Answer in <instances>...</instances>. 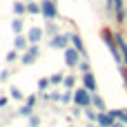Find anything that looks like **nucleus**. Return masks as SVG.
Here are the masks:
<instances>
[{
  "label": "nucleus",
  "instance_id": "f257e3e1",
  "mask_svg": "<svg viewBox=\"0 0 127 127\" xmlns=\"http://www.w3.org/2000/svg\"><path fill=\"white\" fill-rule=\"evenodd\" d=\"M100 38H103V42L107 45V49H109L112 58L116 60V65H123V56H121V51H118V45H116V38H114V31L105 27V29H100Z\"/></svg>",
  "mask_w": 127,
  "mask_h": 127
},
{
  "label": "nucleus",
  "instance_id": "f03ea898",
  "mask_svg": "<svg viewBox=\"0 0 127 127\" xmlns=\"http://www.w3.org/2000/svg\"><path fill=\"white\" fill-rule=\"evenodd\" d=\"M74 105H76V107H83V109L89 107V105H92V92L85 89L83 85L76 87V89H74Z\"/></svg>",
  "mask_w": 127,
  "mask_h": 127
},
{
  "label": "nucleus",
  "instance_id": "7ed1b4c3",
  "mask_svg": "<svg viewBox=\"0 0 127 127\" xmlns=\"http://www.w3.org/2000/svg\"><path fill=\"white\" fill-rule=\"evenodd\" d=\"M63 54H65V65H67L69 69H78V65H80V60H83V56L78 54V49L69 45V47L63 49Z\"/></svg>",
  "mask_w": 127,
  "mask_h": 127
},
{
  "label": "nucleus",
  "instance_id": "20e7f679",
  "mask_svg": "<svg viewBox=\"0 0 127 127\" xmlns=\"http://www.w3.org/2000/svg\"><path fill=\"white\" fill-rule=\"evenodd\" d=\"M40 16L45 20H56L58 18V4H56V0H40Z\"/></svg>",
  "mask_w": 127,
  "mask_h": 127
},
{
  "label": "nucleus",
  "instance_id": "39448f33",
  "mask_svg": "<svg viewBox=\"0 0 127 127\" xmlns=\"http://www.w3.org/2000/svg\"><path fill=\"white\" fill-rule=\"evenodd\" d=\"M71 45V33H67V31H60V33H56L54 38H49V49H65V47H69Z\"/></svg>",
  "mask_w": 127,
  "mask_h": 127
},
{
  "label": "nucleus",
  "instance_id": "423d86ee",
  "mask_svg": "<svg viewBox=\"0 0 127 127\" xmlns=\"http://www.w3.org/2000/svg\"><path fill=\"white\" fill-rule=\"evenodd\" d=\"M40 51H42V49H40L38 45H29V47L22 51V56H20V63H22L25 67H27V65H33V63L40 58Z\"/></svg>",
  "mask_w": 127,
  "mask_h": 127
},
{
  "label": "nucleus",
  "instance_id": "0eeeda50",
  "mask_svg": "<svg viewBox=\"0 0 127 127\" xmlns=\"http://www.w3.org/2000/svg\"><path fill=\"white\" fill-rule=\"evenodd\" d=\"M114 20L118 25H123L127 20V4L125 0H114Z\"/></svg>",
  "mask_w": 127,
  "mask_h": 127
},
{
  "label": "nucleus",
  "instance_id": "6e6552de",
  "mask_svg": "<svg viewBox=\"0 0 127 127\" xmlns=\"http://www.w3.org/2000/svg\"><path fill=\"white\" fill-rule=\"evenodd\" d=\"M42 38H45V29H42V27H29V31H27L29 45H40Z\"/></svg>",
  "mask_w": 127,
  "mask_h": 127
},
{
  "label": "nucleus",
  "instance_id": "1a4fd4ad",
  "mask_svg": "<svg viewBox=\"0 0 127 127\" xmlns=\"http://www.w3.org/2000/svg\"><path fill=\"white\" fill-rule=\"evenodd\" d=\"M114 121H116V118L109 114V109H107V112H98V114H96V125H98V127H112Z\"/></svg>",
  "mask_w": 127,
  "mask_h": 127
},
{
  "label": "nucleus",
  "instance_id": "9d476101",
  "mask_svg": "<svg viewBox=\"0 0 127 127\" xmlns=\"http://www.w3.org/2000/svg\"><path fill=\"white\" fill-rule=\"evenodd\" d=\"M83 87L85 89H89L92 94L98 89V80H96V76L92 74V71H87V74H83Z\"/></svg>",
  "mask_w": 127,
  "mask_h": 127
},
{
  "label": "nucleus",
  "instance_id": "9b49d317",
  "mask_svg": "<svg viewBox=\"0 0 127 127\" xmlns=\"http://www.w3.org/2000/svg\"><path fill=\"white\" fill-rule=\"evenodd\" d=\"M114 38H116V45H118L121 56H123V65H127V40H125V36H123L121 31H116V33H114Z\"/></svg>",
  "mask_w": 127,
  "mask_h": 127
},
{
  "label": "nucleus",
  "instance_id": "f8f14e48",
  "mask_svg": "<svg viewBox=\"0 0 127 127\" xmlns=\"http://www.w3.org/2000/svg\"><path fill=\"white\" fill-rule=\"evenodd\" d=\"M71 47H76V49H78V54H80L83 58H87V49H85V42H83V38H80V33H78V31H74V33H71Z\"/></svg>",
  "mask_w": 127,
  "mask_h": 127
},
{
  "label": "nucleus",
  "instance_id": "ddd939ff",
  "mask_svg": "<svg viewBox=\"0 0 127 127\" xmlns=\"http://www.w3.org/2000/svg\"><path fill=\"white\" fill-rule=\"evenodd\" d=\"M92 107L96 109V112H107V105H105V98L98 94V92H94L92 94Z\"/></svg>",
  "mask_w": 127,
  "mask_h": 127
},
{
  "label": "nucleus",
  "instance_id": "4468645a",
  "mask_svg": "<svg viewBox=\"0 0 127 127\" xmlns=\"http://www.w3.org/2000/svg\"><path fill=\"white\" fill-rule=\"evenodd\" d=\"M42 29H45V36H47V38H54L56 33H60L56 20H45V27H42Z\"/></svg>",
  "mask_w": 127,
  "mask_h": 127
},
{
  "label": "nucleus",
  "instance_id": "2eb2a0df",
  "mask_svg": "<svg viewBox=\"0 0 127 127\" xmlns=\"http://www.w3.org/2000/svg\"><path fill=\"white\" fill-rule=\"evenodd\" d=\"M27 47H29V40H27V36L18 33V36L13 38V49H18V51H25Z\"/></svg>",
  "mask_w": 127,
  "mask_h": 127
},
{
  "label": "nucleus",
  "instance_id": "dca6fc26",
  "mask_svg": "<svg viewBox=\"0 0 127 127\" xmlns=\"http://www.w3.org/2000/svg\"><path fill=\"white\" fill-rule=\"evenodd\" d=\"M11 9H13V16H25L27 13V2L25 0H16L11 4Z\"/></svg>",
  "mask_w": 127,
  "mask_h": 127
},
{
  "label": "nucleus",
  "instance_id": "f3484780",
  "mask_svg": "<svg viewBox=\"0 0 127 127\" xmlns=\"http://www.w3.org/2000/svg\"><path fill=\"white\" fill-rule=\"evenodd\" d=\"M22 29H25V22H22V16H16V18L11 20V31H13V36L22 33Z\"/></svg>",
  "mask_w": 127,
  "mask_h": 127
},
{
  "label": "nucleus",
  "instance_id": "a211bd4d",
  "mask_svg": "<svg viewBox=\"0 0 127 127\" xmlns=\"http://www.w3.org/2000/svg\"><path fill=\"white\" fill-rule=\"evenodd\" d=\"M76 85H78V78H76L74 74H67V76H65V80H63V87H65V89H69V92H74V89H76Z\"/></svg>",
  "mask_w": 127,
  "mask_h": 127
},
{
  "label": "nucleus",
  "instance_id": "6ab92c4d",
  "mask_svg": "<svg viewBox=\"0 0 127 127\" xmlns=\"http://www.w3.org/2000/svg\"><path fill=\"white\" fill-rule=\"evenodd\" d=\"M27 13H29V16H40V2H38V0L27 2Z\"/></svg>",
  "mask_w": 127,
  "mask_h": 127
},
{
  "label": "nucleus",
  "instance_id": "aec40b11",
  "mask_svg": "<svg viewBox=\"0 0 127 127\" xmlns=\"http://www.w3.org/2000/svg\"><path fill=\"white\" fill-rule=\"evenodd\" d=\"M109 114H112L116 121H121V123L127 125V109H109Z\"/></svg>",
  "mask_w": 127,
  "mask_h": 127
},
{
  "label": "nucleus",
  "instance_id": "412c9836",
  "mask_svg": "<svg viewBox=\"0 0 127 127\" xmlns=\"http://www.w3.org/2000/svg\"><path fill=\"white\" fill-rule=\"evenodd\" d=\"M49 87H51V80H49V76H42V78L38 80V92L42 94V92H47Z\"/></svg>",
  "mask_w": 127,
  "mask_h": 127
},
{
  "label": "nucleus",
  "instance_id": "4be33fe9",
  "mask_svg": "<svg viewBox=\"0 0 127 127\" xmlns=\"http://www.w3.org/2000/svg\"><path fill=\"white\" fill-rule=\"evenodd\" d=\"M60 105H74V92L65 89V94L60 96Z\"/></svg>",
  "mask_w": 127,
  "mask_h": 127
},
{
  "label": "nucleus",
  "instance_id": "5701e85b",
  "mask_svg": "<svg viewBox=\"0 0 127 127\" xmlns=\"http://www.w3.org/2000/svg\"><path fill=\"white\" fill-rule=\"evenodd\" d=\"M18 114H20V116H25V118H29V116L33 114V105H29V103H25V105H22V107L18 109Z\"/></svg>",
  "mask_w": 127,
  "mask_h": 127
},
{
  "label": "nucleus",
  "instance_id": "b1692460",
  "mask_svg": "<svg viewBox=\"0 0 127 127\" xmlns=\"http://www.w3.org/2000/svg\"><path fill=\"white\" fill-rule=\"evenodd\" d=\"M9 94H11V98H13V100H25V96H22V92H20L18 87H13V85L9 87Z\"/></svg>",
  "mask_w": 127,
  "mask_h": 127
},
{
  "label": "nucleus",
  "instance_id": "393cba45",
  "mask_svg": "<svg viewBox=\"0 0 127 127\" xmlns=\"http://www.w3.org/2000/svg\"><path fill=\"white\" fill-rule=\"evenodd\" d=\"M49 80H51V85H63L65 76H63L60 71H56V74H51V76H49Z\"/></svg>",
  "mask_w": 127,
  "mask_h": 127
},
{
  "label": "nucleus",
  "instance_id": "a878e982",
  "mask_svg": "<svg viewBox=\"0 0 127 127\" xmlns=\"http://www.w3.org/2000/svg\"><path fill=\"white\" fill-rule=\"evenodd\" d=\"M40 123H42V121H40V116H36V114H31V116L27 118V125L29 127H40Z\"/></svg>",
  "mask_w": 127,
  "mask_h": 127
},
{
  "label": "nucleus",
  "instance_id": "bb28decb",
  "mask_svg": "<svg viewBox=\"0 0 127 127\" xmlns=\"http://www.w3.org/2000/svg\"><path fill=\"white\" fill-rule=\"evenodd\" d=\"M4 58H7V63H16V60H20V54H18V49H11Z\"/></svg>",
  "mask_w": 127,
  "mask_h": 127
},
{
  "label": "nucleus",
  "instance_id": "cd10ccee",
  "mask_svg": "<svg viewBox=\"0 0 127 127\" xmlns=\"http://www.w3.org/2000/svg\"><path fill=\"white\" fill-rule=\"evenodd\" d=\"M78 69H80L83 74L92 71V65H89V60H87V58H83V60H80V65H78Z\"/></svg>",
  "mask_w": 127,
  "mask_h": 127
},
{
  "label": "nucleus",
  "instance_id": "c85d7f7f",
  "mask_svg": "<svg viewBox=\"0 0 127 127\" xmlns=\"http://www.w3.org/2000/svg\"><path fill=\"white\" fill-rule=\"evenodd\" d=\"M25 103H29V105H33V107H36V103H38V94H31V96H27V98H25Z\"/></svg>",
  "mask_w": 127,
  "mask_h": 127
},
{
  "label": "nucleus",
  "instance_id": "c756f323",
  "mask_svg": "<svg viewBox=\"0 0 127 127\" xmlns=\"http://www.w3.org/2000/svg\"><path fill=\"white\" fill-rule=\"evenodd\" d=\"M118 71H121V76H123V80H125V85H127V67L125 65H118Z\"/></svg>",
  "mask_w": 127,
  "mask_h": 127
},
{
  "label": "nucleus",
  "instance_id": "7c9ffc66",
  "mask_svg": "<svg viewBox=\"0 0 127 127\" xmlns=\"http://www.w3.org/2000/svg\"><path fill=\"white\" fill-rule=\"evenodd\" d=\"M7 78H9V69H2V71H0V80H2V83H4V80H7Z\"/></svg>",
  "mask_w": 127,
  "mask_h": 127
},
{
  "label": "nucleus",
  "instance_id": "2f4dec72",
  "mask_svg": "<svg viewBox=\"0 0 127 127\" xmlns=\"http://www.w3.org/2000/svg\"><path fill=\"white\" fill-rule=\"evenodd\" d=\"M7 105H9V98H4V96H2V98H0V109H2V107H7Z\"/></svg>",
  "mask_w": 127,
  "mask_h": 127
},
{
  "label": "nucleus",
  "instance_id": "473e14b6",
  "mask_svg": "<svg viewBox=\"0 0 127 127\" xmlns=\"http://www.w3.org/2000/svg\"><path fill=\"white\" fill-rule=\"evenodd\" d=\"M112 127H127L125 123H121V121H114V123H112Z\"/></svg>",
  "mask_w": 127,
  "mask_h": 127
},
{
  "label": "nucleus",
  "instance_id": "72a5a7b5",
  "mask_svg": "<svg viewBox=\"0 0 127 127\" xmlns=\"http://www.w3.org/2000/svg\"><path fill=\"white\" fill-rule=\"evenodd\" d=\"M67 127H76V125H74V123H69V125H67Z\"/></svg>",
  "mask_w": 127,
  "mask_h": 127
},
{
  "label": "nucleus",
  "instance_id": "f704fd0d",
  "mask_svg": "<svg viewBox=\"0 0 127 127\" xmlns=\"http://www.w3.org/2000/svg\"><path fill=\"white\" fill-rule=\"evenodd\" d=\"M25 2H31V0H25Z\"/></svg>",
  "mask_w": 127,
  "mask_h": 127
}]
</instances>
